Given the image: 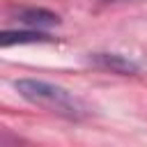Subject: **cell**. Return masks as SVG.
Wrapping results in <instances>:
<instances>
[{
    "mask_svg": "<svg viewBox=\"0 0 147 147\" xmlns=\"http://www.w3.org/2000/svg\"><path fill=\"white\" fill-rule=\"evenodd\" d=\"M14 87L25 101H30V103H34L48 113H55L60 117L80 119L87 115L85 103L76 94H71L69 90H64L60 85L37 80V78H18V80H14Z\"/></svg>",
    "mask_w": 147,
    "mask_h": 147,
    "instance_id": "6da1fadb",
    "label": "cell"
},
{
    "mask_svg": "<svg viewBox=\"0 0 147 147\" xmlns=\"http://www.w3.org/2000/svg\"><path fill=\"white\" fill-rule=\"evenodd\" d=\"M41 41H53V37H48L46 32H41L37 28H30V30H5L0 34V44L5 48L14 46V44H41Z\"/></svg>",
    "mask_w": 147,
    "mask_h": 147,
    "instance_id": "7a4b0ae2",
    "label": "cell"
},
{
    "mask_svg": "<svg viewBox=\"0 0 147 147\" xmlns=\"http://www.w3.org/2000/svg\"><path fill=\"white\" fill-rule=\"evenodd\" d=\"M18 21H21L23 25H28V28L41 30V28H53V25H57V23H60V16L53 14V11H48V9H41V7H30V9H23V11L18 14Z\"/></svg>",
    "mask_w": 147,
    "mask_h": 147,
    "instance_id": "3957f363",
    "label": "cell"
},
{
    "mask_svg": "<svg viewBox=\"0 0 147 147\" xmlns=\"http://www.w3.org/2000/svg\"><path fill=\"white\" fill-rule=\"evenodd\" d=\"M90 60H92L96 67L110 69V71H115V74H136V71H138V67H136L131 60H126L124 55H117V53H94Z\"/></svg>",
    "mask_w": 147,
    "mask_h": 147,
    "instance_id": "277c9868",
    "label": "cell"
},
{
    "mask_svg": "<svg viewBox=\"0 0 147 147\" xmlns=\"http://www.w3.org/2000/svg\"><path fill=\"white\" fill-rule=\"evenodd\" d=\"M103 2H126V0H103Z\"/></svg>",
    "mask_w": 147,
    "mask_h": 147,
    "instance_id": "5b68a950",
    "label": "cell"
}]
</instances>
